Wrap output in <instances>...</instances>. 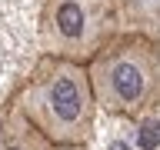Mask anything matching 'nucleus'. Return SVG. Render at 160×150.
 <instances>
[{
    "instance_id": "1",
    "label": "nucleus",
    "mask_w": 160,
    "mask_h": 150,
    "mask_svg": "<svg viewBox=\"0 0 160 150\" xmlns=\"http://www.w3.org/2000/svg\"><path fill=\"white\" fill-rule=\"evenodd\" d=\"M13 110L50 147H87L97 103L83 63L40 57L20 87Z\"/></svg>"
},
{
    "instance_id": "2",
    "label": "nucleus",
    "mask_w": 160,
    "mask_h": 150,
    "mask_svg": "<svg viewBox=\"0 0 160 150\" xmlns=\"http://www.w3.org/2000/svg\"><path fill=\"white\" fill-rule=\"evenodd\" d=\"M93 103L117 117H150L160 93L157 40L140 33L110 37L83 63Z\"/></svg>"
},
{
    "instance_id": "3",
    "label": "nucleus",
    "mask_w": 160,
    "mask_h": 150,
    "mask_svg": "<svg viewBox=\"0 0 160 150\" xmlns=\"http://www.w3.org/2000/svg\"><path fill=\"white\" fill-rule=\"evenodd\" d=\"M117 33H123V0H43V57L87 63Z\"/></svg>"
},
{
    "instance_id": "4",
    "label": "nucleus",
    "mask_w": 160,
    "mask_h": 150,
    "mask_svg": "<svg viewBox=\"0 0 160 150\" xmlns=\"http://www.w3.org/2000/svg\"><path fill=\"white\" fill-rule=\"evenodd\" d=\"M157 3L160 0H123V33L157 40Z\"/></svg>"
},
{
    "instance_id": "5",
    "label": "nucleus",
    "mask_w": 160,
    "mask_h": 150,
    "mask_svg": "<svg viewBox=\"0 0 160 150\" xmlns=\"http://www.w3.org/2000/svg\"><path fill=\"white\" fill-rule=\"evenodd\" d=\"M0 150H50V143L43 137H37L23 123V117H20L17 110H10L7 123L0 130Z\"/></svg>"
},
{
    "instance_id": "6",
    "label": "nucleus",
    "mask_w": 160,
    "mask_h": 150,
    "mask_svg": "<svg viewBox=\"0 0 160 150\" xmlns=\"http://www.w3.org/2000/svg\"><path fill=\"white\" fill-rule=\"evenodd\" d=\"M50 150H87V147H50Z\"/></svg>"
}]
</instances>
